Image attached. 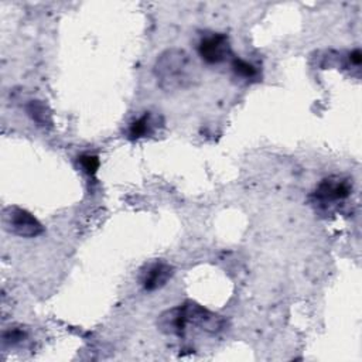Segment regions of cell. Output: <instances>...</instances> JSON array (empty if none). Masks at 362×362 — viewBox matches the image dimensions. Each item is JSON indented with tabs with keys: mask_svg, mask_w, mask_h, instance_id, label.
I'll use <instances>...</instances> for the list:
<instances>
[{
	"mask_svg": "<svg viewBox=\"0 0 362 362\" xmlns=\"http://www.w3.org/2000/svg\"><path fill=\"white\" fill-rule=\"evenodd\" d=\"M157 85L165 92L187 89L198 81L195 64L181 48H170L158 55L154 64Z\"/></svg>",
	"mask_w": 362,
	"mask_h": 362,
	"instance_id": "1",
	"label": "cell"
},
{
	"mask_svg": "<svg viewBox=\"0 0 362 362\" xmlns=\"http://www.w3.org/2000/svg\"><path fill=\"white\" fill-rule=\"evenodd\" d=\"M352 192V180L344 175H329L321 180L314 192L311 202L321 212H331L339 202L349 198Z\"/></svg>",
	"mask_w": 362,
	"mask_h": 362,
	"instance_id": "2",
	"label": "cell"
},
{
	"mask_svg": "<svg viewBox=\"0 0 362 362\" xmlns=\"http://www.w3.org/2000/svg\"><path fill=\"white\" fill-rule=\"evenodd\" d=\"M181 308L187 328L188 325H192L202 332L215 335L222 332L226 327V320L222 315L209 311L208 308L199 305L195 301H185L184 304H181Z\"/></svg>",
	"mask_w": 362,
	"mask_h": 362,
	"instance_id": "3",
	"label": "cell"
},
{
	"mask_svg": "<svg viewBox=\"0 0 362 362\" xmlns=\"http://www.w3.org/2000/svg\"><path fill=\"white\" fill-rule=\"evenodd\" d=\"M3 222L7 230L23 238H35L44 232L38 219L18 206H7L3 211Z\"/></svg>",
	"mask_w": 362,
	"mask_h": 362,
	"instance_id": "4",
	"label": "cell"
},
{
	"mask_svg": "<svg viewBox=\"0 0 362 362\" xmlns=\"http://www.w3.org/2000/svg\"><path fill=\"white\" fill-rule=\"evenodd\" d=\"M197 49L201 59L209 65L221 64L232 54L229 38L226 34L222 33H212L202 37L198 42Z\"/></svg>",
	"mask_w": 362,
	"mask_h": 362,
	"instance_id": "5",
	"label": "cell"
},
{
	"mask_svg": "<svg viewBox=\"0 0 362 362\" xmlns=\"http://www.w3.org/2000/svg\"><path fill=\"white\" fill-rule=\"evenodd\" d=\"M174 267L165 262L157 260L150 264H146L140 272V284L147 291H154L167 284L173 277Z\"/></svg>",
	"mask_w": 362,
	"mask_h": 362,
	"instance_id": "6",
	"label": "cell"
},
{
	"mask_svg": "<svg viewBox=\"0 0 362 362\" xmlns=\"http://www.w3.org/2000/svg\"><path fill=\"white\" fill-rule=\"evenodd\" d=\"M157 327L163 334L184 337L187 332V324L181 305L165 310L158 315Z\"/></svg>",
	"mask_w": 362,
	"mask_h": 362,
	"instance_id": "7",
	"label": "cell"
},
{
	"mask_svg": "<svg viewBox=\"0 0 362 362\" xmlns=\"http://www.w3.org/2000/svg\"><path fill=\"white\" fill-rule=\"evenodd\" d=\"M161 123H163L161 116L147 112L141 117H139V119H136L134 122L130 123L129 130H127L129 139L130 140H137V139H141V137H147V136L153 134Z\"/></svg>",
	"mask_w": 362,
	"mask_h": 362,
	"instance_id": "8",
	"label": "cell"
},
{
	"mask_svg": "<svg viewBox=\"0 0 362 362\" xmlns=\"http://www.w3.org/2000/svg\"><path fill=\"white\" fill-rule=\"evenodd\" d=\"M25 110H27L28 116L40 126H51V123H52L51 110L48 109L47 103H44L41 100H30L25 106Z\"/></svg>",
	"mask_w": 362,
	"mask_h": 362,
	"instance_id": "9",
	"label": "cell"
},
{
	"mask_svg": "<svg viewBox=\"0 0 362 362\" xmlns=\"http://www.w3.org/2000/svg\"><path fill=\"white\" fill-rule=\"evenodd\" d=\"M27 329L21 325H11L8 327L7 329L3 331V344L7 345V346H14V345H18L21 344L23 341H25L27 338Z\"/></svg>",
	"mask_w": 362,
	"mask_h": 362,
	"instance_id": "10",
	"label": "cell"
},
{
	"mask_svg": "<svg viewBox=\"0 0 362 362\" xmlns=\"http://www.w3.org/2000/svg\"><path fill=\"white\" fill-rule=\"evenodd\" d=\"M230 65H232V71L235 72L236 76H240L245 79H253L257 75L256 68L242 58L233 57L230 61Z\"/></svg>",
	"mask_w": 362,
	"mask_h": 362,
	"instance_id": "11",
	"label": "cell"
},
{
	"mask_svg": "<svg viewBox=\"0 0 362 362\" xmlns=\"http://www.w3.org/2000/svg\"><path fill=\"white\" fill-rule=\"evenodd\" d=\"M82 170L88 174V175H93L96 174L98 168H99V158L98 156H93V154H82L79 158H78Z\"/></svg>",
	"mask_w": 362,
	"mask_h": 362,
	"instance_id": "12",
	"label": "cell"
},
{
	"mask_svg": "<svg viewBox=\"0 0 362 362\" xmlns=\"http://www.w3.org/2000/svg\"><path fill=\"white\" fill-rule=\"evenodd\" d=\"M348 59H349V64L351 65H355V66H359L361 65V61H362V54L359 49H354L348 54Z\"/></svg>",
	"mask_w": 362,
	"mask_h": 362,
	"instance_id": "13",
	"label": "cell"
}]
</instances>
